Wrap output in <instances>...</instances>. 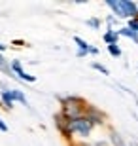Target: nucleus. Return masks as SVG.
<instances>
[{"label":"nucleus","mask_w":138,"mask_h":146,"mask_svg":"<svg viewBox=\"0 0 138 146\" xmlns=\"http://www.w3.org/2000/svg\"><path fill=\"white\" fill-rule=\"evenodd\" d=\"M93 68H95V70H98V72H102L104 76L110 74V70H108V68H106L104 65H100V63H93Z\"/></svg>","instance_id":"obj_16"},{"label":"nucleus","mask_w":138,"mask_h":146,"mask_svg":"<svg viewBox=\"0 0 138 146\" xmlns=\"http://www.w3.org/2000/svg\"><path fill=\"white\" fill-rule=\"evenodd\" d=\"M85 23H87V27L95 29V31H96V29H100V19H96V17H93V19H87Z\"/></svg>","instance_id":"obj_15"},{"label":"nucleus","mask_w":138,"mask_h":146,"mask_svg":"<svg viewBox=\"0 0 138 146\" xmlns=\"http://www.w3.org/2000/svg\"><path fill=\"white\" fill-rule=\"evenodd\" d=\"M74 42L78 44V49H80V51H85V53H89V49H91V46L87 42H85V40H81L80 36H74Z\"/></svg>","instance_id":"obj_11"},{"label":"nucleus","mask_w":138,"mask_h":146,"mask_svg":"<svg viewBox=\"0 0 138 146\" xmlns=\"http://www.w3.org/2000/svg\"><path fill=\"white\" fill-rule=\"evenodd\" d=\"M116 21H117V17L114 15V13H112L110 17H106V23H108V29H112L114 27V25H116Z\"/></svg>","instance_id":"obj_18"},{"label":"nucleus","mask_w":138,"mask_h":146,"mask_svg":"<svg viewBox=\"0 0 138 146\" xmlns=\"http://www.w3.org/2000/svg\"><path fill=\"white\" fill-rule=\"evenodd\" d=\"M93 127L95 125L91 123L85 116L83 118H78V119H70V131H72V135H80L81 139H87L91 135Z\"/></svg>","instance_id":"obj_3"},{"label":"nucleus","mask_w":138,"mask_h":146,"mask_svg":"<svg viewBox=\"0 0 138 146\" xmlns=\"http://www.w3.org/2000/svg\"><path fill=\"white\" fill-rule=\"evenodd\" d=\"M78 146H93V144H87V142H80Z\"/></svg>","instance_id":"obj_24"},{"label":"nucleus","mask_w":138,"mask_h":146,"mask_svg":"<svg viewBox=\"0 0 138 146\" xmlns=\"http://www.w3.org/2000/svg\"><path fill=\"white\" fill-rule=\"evenodd\" d=\"M4 49H6V46H4V44H0V53H2Z\"/></svg>","instance_id":"obj_23"},{"label":"nucleus","mask_w":138,"mask_h":146,"mask_svg":"<svg viewBox=\"0 0 138 146\" xmlns=\"http://www.w3.org/2000/svg\"><path fill=\"white\" fill-rule=\"evenodd\" d=\"M85 118L89 119L93 125H102L106 116H104L100 110L96 108V106H91V104H89V106H87V112H85Z\"/></svg>","instance_id":"obj_5"},{"label":"nucleus","mask_w":138,"mask_h":146,"mask_svg":"<svg viewBox=\"0 0 138 146\" xmlns=\"http://www.w3.org/2000/svg\"><path fill=\"white\" fill-rule=\"evenodd\" d=\"M89 53H91V55H96V53H98V49H96V48H93V46H91V49H89Z\"/></svg>","instance_id":"obj_21"},{"label":"nucleus","mask_w":138,"mask_h":146,"mask_svg":"<svg viewBox=\"0 0 138 146\" xmlns=\"http://www.w3.org/2000/svg\"><path fill=\"white\" fill-rule=\"evenodd\" d=\"M87 106L89 104L85 103L81 97H76V95H68V97L61 99V114L68 119L83 118L85 112H87Z\"/></svg>","instance_id":"obj_1"},{"label":"nucleus","mask_w":138,"mask_h":146,"mask_svg":"<svg viewBox=\"0 0 138 146\" xmlns=\"http://www.w3.org/2000/svg\"><path fill=\"white\" fill-rule=\"evenodd\" d=\"M0 131H2V133H6V131H8V125L4 123V119L0 118Z\"/></svg>","instance_id":"obj_19"},{"label":"nucleus","mask_w":138,"mask_h":146,"mask_svg":"<svg viewBox=\"0 0 138 146\" xmlns=\"http://www.w3.org/2000/svg\"><path fill=\"white\" fill-rule=\"evenodd\" d=\"M0 70L6 72L8 76H13V74H11V66H10V63L4 59V55H2V53H0Z\"/></svg>","instance_id":"obj_12"},{"label":"nucleus","mask_w":138,"mask_h":146,"mask_svg":"<svg viewBox=\"0 0 138 146\" xmlns=\"http://www.w3.org/2000/svg\"><path fill=\"white\" fill-rule=\"evenodd\" d=\"M106 6L114 11L117 19H136L138 17V4L129 0H106Z\"/></svg>","instance_id":"obj_2"},{"label":"nucleus","mask_w":138,"mask_h":146,"mask_svg":"<svg viewBox=\"0 0 138 146\" xmlns=\"http://www.w3.org/2000/svg\"><path fill=\"white\" fill-rule=\"evenodd\" d=\"M10 66H11V74H17L23 82H30V84H32V82H36V76L27 74V72L23 70V66H21V63H19V61H11Z\"/></svg>","instance_id":"obj_6"},{"label":"nucleus","mask_w":138,"mask_h":146,"mask_svg":"<svg viewBox=\"0 0 138 146\" xmlns=\"http://www.w3.org/2000/svg\"><path fill=\"white\" fill-rule=\"evenodd\" d=\"M110 142H112V146H129L127 142L123 141V137L119 135L116 129H112V131H110Z\"/></svg>","instance_id":"obj_9"},{"label":"nucleus","mask_w":138,"mask_h":146,"mask_svg":"<svg viewBox=\"0 0 138 146\" xmlns=\"http://www.w3.org/2000/svg\"><path fill=\"white\" fill-rule=\"evenodd\" d=\"M127 27L131 29V31H134V33L138 34V17H136V19H129V23H127Z\"/></svg>","instance_id":"obj_17"},{"label":"nucleus","mask_w":138,"mask_h":146,"mask_svg":"<svg viewBox=\"0 0 138 146\" xmlns=\"http://www.w3.org/2000/svg\"><path fill=\"white\" fill-rule=\"evenodd\" d=\"M55 125H57V129L63 133V137H66V139H72V131H70V119L64 118L61 112L55 114Z\"/></svg>","instance_id":"obj_4"},{"label":"nucleus","mask_w":138,"mask_h":146,"mask_svg":"<svg viewBox=\"0 0 138 146\" xmlns=\"http://www.w3.org/2000/svg\"><path fill=\"white\" fill-rule=\"evenodd\" d=\"M108 51H110L112 57H121V48H119L117 44H112V46H108Z\"/></svg>","instance_id":"obj_14"},{"label":"nucleus","mask_w":138,"mask_h":146,"mask_svg":"<svg viewBox=\"0 0 138 146\" xmlns=\"http://www.w3.org/2000/svg\"><path fill=\"white\" fill-rule=\"evenodd\" d=\"M93 146H108V142H106V141H96Z\"/></svg>","instance_id":"obj_20"},{"label":"nucleus","mask_w":138,"mask_h":146,"mask_svg":"<svg viewBox=\"0 0 138 146\" xmlns=\"http://www.w3.org/2000/svg\"><path fill=\"white\" fill-rule=\"evenodd\" d=\"M117 33H119V36H125V38H129V40H133L134 44H138V34L134 33V31H131L129 27H123V29H119Z\"/></svg>","instance_id":"obj_10"},{"label":"nucleus","mask_w":138,"mask_h":146,"mask_svg":"<svg viewBox=\"0 0 138 146\" xmlns=\"http://www.w3.org/2000/svg\"><path fill=\"white\" fill-rule=\"evenodd\" d=\"M4 91H8V95L11 97L13 103H21L25 106H28V101H27V97H25V93L21 89H4Z\"/></svg>","instance_id":"obj_7"},{"label":"nucleus","mask_w":138,"mask_h":146,"mask_svg":"<svg viewBox=\"0 0 138 146\" xmlns=\"http://www.w3.org/2000/svg\"><path fill=\"white\" fill-rule=\"evenodd\" d=\"M102 40H104L108 46H112V44H117V40H119V33H117V31H114V29H108L106 33L102 34Z\"/></svg>","instance_id":"obj_8"},{"label":"nucleus","mask_w":138,"mask_h":146,"mask_svg":"<svg viewBox=\"0 0 138 146\" xmlns=\"http://www.w3.org/2000/svg\"><path fill=\"white\" fill-rule=\"evenodd\" d=\"M129 146H138V141H131V142H129Z\"/></svg>","instance_id":"obj_22"},{"label":"nucleus","mask_w":138,"mask_h":146,"mask_svg":"<svg viewBox=\"0 0 138 146\" xmlns=\"http://www.w3.org/2000/svg\"><path fill=\"white\" fill-rule=\"evenodd\" d=\"M0 97H2V104H4L6 110H10L11 106H13V101H11V97L8 95V91H2V95H0Z\"/></svg>","instance_id":"obj_13"}]
</instances>
